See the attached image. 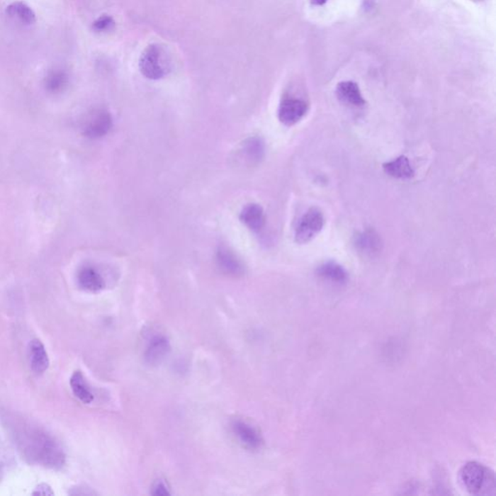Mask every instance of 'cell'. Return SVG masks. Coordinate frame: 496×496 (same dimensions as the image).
<instances>
[{"mask_svg": "<svg viewBox=\"0 0 496 496\" xmlns=\"http://www.w3.org/2000/svg\"><path fill=\"white\" fill-rule=\"evenodd\" d=\"M18 449L30 463L59 470L64 466L66 456L62 445L51 434L28 424L15 427Z\"/></svg>", "mask_w": 496, "mask_h": 496, "instance_id": "obj_1", "label": "cell"}, {"mask_svg": "<svg viewBox=\"0 0 496 496\" xmlns=\"http://www.w3.org/2000/svg\"><path fill=\"white\" fill-rule=\"evenodd\" d=\"M460 476L466 489L471 495H493L495 490V477L484 464L469 461L461 469Z\"/></svg>", "mask_w": 496, "mask_h": 496, "instance_id": "obj_2", "label": "cell"}, {"mask_svg": "<svg viewBox=\"0 0 496 496\" xmlns=\"http://www.w3.org/2000/svg\"><path fill=\"white\" fill-rule=\"evenodd\" d=\"M140 71L150 80L164 78L171 69V60L164 47L150 45L145 50L139 62Z\"/></svg>", "mask_w": 496, "mask_h": 496, "instance_id": "obj_3", "label": "cell"}, {"mask_svg": "<svg viewBox=\"0 0 496 496\" xmlns=\"http://www.w3.org/2000/svg\"><path fill=\"white\" fill-rule=\"evenodd\" d=\"M323 213L318 208H312L308 210L300 219L295 232V239L298 244H305L320 233L324 227Z\"/></svg>", "mask_w": 496, "mask_h": 496, "instance_id": "obj_4", "label": "cell"}, {"mask_svg": "<svg viewBox=\"0 0 496 496\" xmlns=\"http://www.w3.org/2000/svg\"><path fill=\"white\" fill-rule=\"evenodd\" d=\"M113 126V120L106 110H96L89 115L84 128V135L89 139L103 138L109 133Z\"/></svg>", "mask_w": 496, "mask_h": 496, "instance_id": "obj_5", "label": "cell"}, {"mask_svg": "<svg viewBox=\"0 0 496 496\" xmlns=\"http://www.w3.org/2000/svg\"><path fill=\"white\" fill-rule=\"evenodd\" d=\"M308 110V104L303 100L286 98L279 106L278 118L284 125L292 126L305 117Z\"/></svg>", "mask_w": 496, "mask_h": 496, "instance_id": "obj_6", "label": "cell"}, {"mask_svg": "<svg viewBox=\"0 0 496 496\" xmlns=\"http://www.w3.org/2000/svg\"><path fill=\"white\" fill-rule=\"evenodd\" d=\"M218 268L227 276L239 278L244 276L245 269L242 261L229 248L220 247L216 254Z\"/></svg>", "mask_w": 496, "mask_h": 496, "instance_id": "obj_7", "label": "cell"}, {"mask_svg": "<svg viewBox=\"0 0 496 496\" xmlns=\"http://www.w3.org/2000/svg\"><path fill=\"white\" fill-rule=\"evenodd\" d=\"M170 351V342L165 337H154L147 345L145 352V360L150 366L159 365L167 357Z\"/></svg>", "mask_w": 496, "mask_h": 496, "instance_id": "obj_8", "label": "cell"}, {"mask_svg": "<svg viewBox=\"0 0 496 496\" xmlns=\"http://www.w3.org/2000/svg\"><path fill=\"white\" fill-rule=\"evenodd\" d=\"M28 359L30 368L34 373L43 374L49 368V356L43 343L39 339H33L28 345Z\"/></svg>", "mask_w": 496, "mask_h": 496, "instance_id": "obj_9", "label": "cell"}, {"mask_svg": "<svg viewBox=\"0 0 496 496\" xmlns=\"http://www.w3.org/2000/svg\"><path fill=\"white\" fill-rule=\"evenodd\" d=\"M79 286L86 292L98 293L105 288V281L99 271L91 266H83L77 276Z\"/></svg>", "mask_w": 496, "mask_h": 496, "instance_id": "obj_10", "label": "cell"}, {"mask_svg": "<svg viewBox=\"0 0 496 496\" xmlns=\"http://www.w3.org/2000/svg\"><path fill=\"white\" fill-rule=\"evenodd\" d=\"M235 435L239 440V442L249 449H258L262 445L263 440L259 432L256 431L254 427L250 426L244 422H235L232 426Z\"/></svg>", "mask_w": 496, "mask_h": 496, "instance_id": "obj_11", "label": "cell"}, {"mask_svg": "<svg viewBox=\"0 0 496 496\" xmlns=\"http://www.w3.org/2000/svg\"><path fill=\"white\" fill-rule=\"evenodd\" d=\"M337 97L340 101L345 104L354 107H363L366 104V100L357 84L354 81H342L339 83L337 89Z\"/></svg>", "mask_w": 496, "mask_h": 496, "instance_id": "obj_12", "label": "cell"}, {"mask_svg": "<svg viewBox=\"0 0 496 496\" xmlns=\"http://www.w3.org/2000/svg\"><path fill=\"white\" fill-rule=\"evenodd\" d=\"M241 152L245 162L250 165L258 164L265 154V145L258 137H252L245 140L242 145Z\"/></svg>", "mask_w": 496, "mask_h": 496, "instance_id": "obj_13", "label": "cell"}, {"mask_svg": "<svg viewBox=\"0 0 496 496\" xmlns=\"http://www.w3.org/2000/svg\"><path fill=\"white\" fill-rule=\"evenodd\" d=\"M383 168L387 175L395 179H409L415 175L412 166L409 162L408 158L405 157H400L385 163Z\"/></svg>", "mask_w": 496, "mask_h": 496, "instance_id": "obj_14", "label": "cell"}, {"mask_svg": "<svg viewBox=\"0 0 496 496\" xmlns=\"http://www.w3.org/2000/svg\"><path fill=\"white\" fill-rule=\"evenodd\" d=\"M241 220L250 230L258 232L265 225V213L259 205L249 204L242 210Z\"/></svg>", "mask_w": 496, "mask_h": 496, "instance_id": "obj_15", "label": "cell"}, {"mask_svg": "<svg viewBox=\"0 0 496 496\" xmlns=\"http://www.w3.org/2000/svg\"><path fill=\"white\" fill-rule=\"evenodd\" d=\"M69 77L67 73L62 69L50 71L45 78L44 84L46 91L51 94H60L67 89Z\"/></svg>", "mask_w": 496, "mask_h": 496, "instance_id": "obj_16", "label": "cell"}, {"mask_svg": "<svg viewBox=\"0 0 496 496\" xmlns=\"http://www.w3.org/2000/svg\"><path fill=\"white\" fill-rule=\"evenodd\" d=\"M381 239L376 232L368 230L356 237V247L366 255H373L381 250Z\"/></svg>", "mask_w": 496, "mask_h": 496, "instance_id": "obj_17", "label": "cell"}, {"mask_svg": "<svg viewBox=\"0 0 496 496\" xmlns=\"http://www.w3.org/2000/svg\"><path fill=\"white\" fill-rule=\"evenodd\" d=\"M7 15L12 18L14 22L21 23L23 26H30L35 23V14L30 7L22 4V2H15L7 7Z\"/></svg>", "mask_w": 496, "mask_h": 496, "instance_id": "obj_18", "label": "cell"}, {"mask_svg": "<svg viewBox=\"0 0 496 496\" xmlns=\"http://www.w3.org/2000/svg\"><path fill=\"white\" fill-rule=\"evenodd\" d=\"M70 386L75 397L84 405H89L94 402V395L89 390L88 384L80 371L74 372L73 376H71Z\"/></svg>", "mask_w": 496, "mask_h": 496, "instance_id": "obj_19", "label": "cell"}, {"mask_svg": "<svg viewBox=\"0 0 496 496\" xmlns=\"http://www.w3.org/2000/svg\"><path fill=\"white\" fill-rule=\"evenodd\" d=\"M319 276L334 283L343 284L348 281L347 271L336 262H327L317 269Z\"/></svg>", "mask_w": 496, "mask_h": 496, "instance_id": "obj_20", "label": "cell"}, {"mask_svg": "<svg viewBox=\"0 0 496 496\" xmlns=\"http://www.w3.org/2000/svg\"><path fill=\"white\" fill-rule=\"evenodd\" d=\"M113 20L109 16H102L98 20L95 21L94 26V30L95 31H98V33H104V31L110 30L113 26Z\"/></svg>", "mask_w": 496, "mask_h": 496, "instance_id": "obj_21", "label": "cell"}, {"mask_svg": "<svg viewBox=\"0 0 496 496\" xmlns=\"http://www.w3.org/2000/svg\"><path fill=\"white\" fill-rule=\"evenodd\" d=\"M34 495H54L52 487L47 484L39 485L33 492Z\"/></svg>", "mask_w": 496, "mask_h": 496, "instance_id": "obj_22", "label": "cell"}, {"mask_svg": "<svg viewBox=\"0 0 496 496\" xmlns=\"http://www.w3.org/2000/svg\"><path fill=\"white\" fill-rule=\"evenodd\" d=\"M154 495H170V492H169L168 487H166V485L164 483L162 482H158L157 485H154Z\"/></svg>", "mask_w": 496, "mask_h": 496, "instance_id": "obj_23", "label": "cell"}, {"mask_svg": "<svg viewBox=\"0 0 496 496\" xmlns=\"http://www.w3.org/2000/svg\"><path fill=\"white\" fill-rule=\"evenodd\" d=\"M328 0H311L314 5H324Z\"/></svg>", "mask_w": 496, "mask_h": 496, "instance_id": "obj_24", "label": "cell"}, {"mask_svg": "<svg viewBox=\"0 0 496 496\" xmlns=\"http://www.w3.org/2000/svg\"><path fill=\"white\" fill-rule=\"evenodd\" d=\"M4 468H2V466H0V482H1L2 478H4Z\"/></svg>", "mask_w": 496, "mask_h": 496, "instance_id": "obj_25", "label": "cell"}, {"mask_svg": "<svg viewBox=\"0 0 496 496\" xmlns=\"http://www.w3.org/2000/svg\"><path fill=\"white\" fill-rule=\"evenodd\" d=\"M472 1H483V0H472Z\"/></svg>", "mask_w": 496, "mask_h": 496, "instance_id": "obj_26", "label": "cell"}]
</instances>
